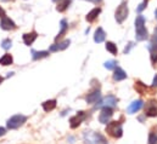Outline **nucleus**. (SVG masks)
<instances>
[{
  "mask_svg": "<svg viewBox=\"0 0 157 144\" xmlns=\"http://www.w3.org/2000/svg\"><path fill=\"white\" fill-rule=\"evenodd\" d=\"M56 108V101L55 99H50V101H46L43 103V109L45 111H51Z\"/></svg>",
  "mask_w": 157,
  "mask_h": 144,
  "instance_id": "nucleus-23",
  "label": "nucleus"
},
{
  "mask_svg": "<svg viewBox=\"0 0 157 144\" xmlns=\"http://www.w3.org/2000/svg\"><path fill=\"white\" fill-rule=\"evenodd\" d=\"M112 116H113V109L110 107H105V108H102L100 115H99V121L101 124H109L110 120L112 119Z\"/></svg>",
  "mask_w": 157,
  "mask_h": 144,
  "instance_id": "nucleus-7",
  "label": "nucleus"
},
{
  "mask_svg": "<svg viewBox=\"0 0 157 144\" xmlns=\"http://www.w3.org/2000/svg\"><path fill=\"white\" fill-rule=\"evenodd\" d=\"M26 121H27V116L17 114V115H13L12 117H10L7 120V122H6V125H7V128L15 130V128H18L20 126H22Z\"/></svg>",
  "mask_w": 157,
  "mask_h": 144,
  "instance_id": "nucleus-4",
  "label": "nucleus"
},
{
  "mask_svg": "<svg viewBox=\"0 0 157 144\" xmlns=\"http://www.w3.org/2000/svg\"><path fill=\"white\" fill-rule=\"evenodd\" d=\"M149 144H157V135L151 132L149 135Z\"/></svg>",
  "mask_w": 157,
  "mask_h": 144,
  "instance_id": "nucleus-28",
  "label": "nucleus"
},
{
  "mask_svg": "<svg viewBox=\"0 0 157 144\" xmlns=\"http://www.w3.org/2000/svg\"><path fill=\"white\" fill-rule=\"evenodd\" d=\"M135 29H136V34H135V38L138 41H144L149 38V34H147V31L145 28V17L139 15L136 16L135 18Z\"/></svg>",
  "mask_w": 157,
  "mask_h": 144,
  "instance_id": "nucleus-1",
  "label": "nucleus"
},
{
  "mask_svg": "<svg viewBox=\"0 0 157 144\" xmlns=\"http://www.w3.org/2000/svg\"><path fill=\"white\" fill-rule=\"evenodd\" d=\"M48 56H49V51H34V50H32V57L34 61L45 58Z\"/></svg>",
  "mask_w": 157,
  "mask_h": 144,
  "instance_id": "nucleus-22",
  "label": "nucleus"
},
{
  "mask_svg": "<svg viewBox=\"0 0 157 144\" xmlns=\"http://www.w3.org/2000/svg\"><path fill=\"white\" fill-rule=\"evenodd\" d=\"M124 79H127V73L124 72L122 68L116 67L115 73H113V80L115 81H121V80H124Z\"/></svg>",
  "mask_w": 157,
  "mask_h": 144,
  "instance_id": "nucleus-16",
  "label": "nucleus"
},
{
  "mask_svg": "<svg viewBox=\"0 0 157 144\" xmlns=\"http://www.w3.org/2000/svg\"><path fill=\"white\" fill-rule=\"evenodd\" d=\"M106 50L110 51L112 55H117V46L113 42H111V41H107L106 42Z\"/></svg>",
  "mask_w": 157,
  "mask_h": 144,
  "instance_id": "nucleus-25",
  "label": "nucleus"
},
{
  "mask_svg": "<svg viewBox=\"0 0 157 144\" xmlns=\"http://www.w3.org/2000/svg\"><path fill=\"white\" fill-rule=\"evenodd\" d=\"M147 49L150 51V55H151V62L155 64L157 62V42H151L147 45Z\"/></svg>",
  "mask_w": 157,
  "mask_h": 144,
  "instance_id": "nucleus-15",
  "label": "nucleus"
},
{
  "mask_svg": "<svg viewBox=\"0 0 157 144\" xmlns=\"http://www.w3.org/2000/svg\"><path fill=\"white\" fill-rule=\"evenodd\" d=\"M70 44H71V41H70L68 39H67V40H63V41H61V42H59V44L51 45L50 49H49V51H50V52H56V51L66 50V49L70 46Z\"/></svg>",
  "mask_w": 157,
  "mask_h": 144,
  "instance_id": "nucleus-11",
  "label": "nucleus"
},
{
  "mask_svg": "<svg viewBox=\"0 0 157 144\" xmlns=\"http://www.w3.org/2000/svg\"><path fill=\"white\" fill-rule=\"evenodd\" d=\"M134 88H135L140 95H146L147 92H149V93H155V90H154V88H150V87L145 86L141 81H136L135 85H134Z\"/></svg>",
  "mask_w": 157,
  "mask_h": 144,
  "instance_id": "nucleus-12",
  "label": "nucleus"
},
{
  "mask_svg": "<svg viewBox=\"0 0 157 144\" xmlns=\"http://www.w3.org/2000/svg\"><path fill=\"white\" fill-rule=\"evenodd\" d=\"M85 117H86V113L85 111H78L77 115H75V116H72L70 119V126H71V128H77L79 125L83 122V120Z\"/></svg>",
  "mask_w": 157,
  "mask_h": 144,
  "instance_id": "nucleus-8",
  "label": "nucleus"
},
{
  "mask_svg": "<svg viewBox=\"0 0 157 144\" xmlns=\"http://www.w3.org/2000/svg\"><path fill=\"white\" fill-rule=\"evenodd\" d=\"M100 97H101L100 91H94V92L89 93V95L85 97V101H86V103L93 104V103H96V102L100 99Z\"/></svg>",
  "mask_w": 157,
  "mask_h": 144,
  "instance_id": "nucleus-14",
  "label": "nucleus"
},
{
  "mask_svg": "<svg viewBox=\"0 0 157 144\" xmlns=\"http://www.w3.org/2000/svg\"><path fill=\"white\" fill-rule=\"evenodd\" d=\"M154 41L157 42V28L155 29V32H154Z\"/></svg>",
  "mask_w": 157,
  "mask_h": 144,
  "instance_id": "nucleus-34",
  "label": "nucleus"
},
{
  "mask_svg": "<svg viewBox=\"0 0 157 144\" xmlns=\"http://www.w3.org/2000/svg\"><path fill=\"white\" fill-rule=\"evenodd\" d=\"M128 6H127V1H123L119 6H118V9L116 10V21H117L118 23H123L124 21H125V18L128 17Z\"/></svg>",
  "mask_w": 157,
  "mask_h": 144,
  "instance_id": "nucleus-6",
  "label": "nucleus"
},
{
  "mask_svg": "<svg viewBox=\"0 0 157 144\" xmlns=\"http://www.w3.org/2000/svg\"><path fill=\"white\" fill-rule=\"evenodd\" d=\"M105 32H104V29L101 28V27H99L98 29H96V32H95V35H94V41L95 42H98V44H100V42H102L104 40H105Z\"/></svg>",
  "mask_w": 157,
  "mask_h": 144,
  "instance_id": "nucleus-20",
  "label": "nucleus"
},
{
  "mask_svg": "<svg viewBox=\"0 0 157 144\" xmlns=\"http://www.w3.org/2000/svg\"><path fill=\"white\" fill-rule=\"evenodd\" d=\"M2 80H4V77H1V76H0V84L2 82Z\"/></svg>",
  "mask_w": 157,
  "mask_h": 144,
  "instance_id": "nucleus-36",
  "label": "nucleus"
},
{
  "mask_svg": "<svg viewBox=\"0 0 157 144\" xmlns=\"http://www.w3.org/2000/svg\"><path fill=\"white\" fill-rule=\"evenodd\" d=\"M11 46H12V42H11L10 39H5V40L1 42V47H2L4 50H9Z\"/></svg>",
  "mask_w": 157,
  "mask_h": 144,
  "instance_id": "nucleus-27",
  "label": "nucleus"
},
{
  "mask_svg": "<svg viewBox=\"0 0 157 144\" xmlns=\"http://www.w3.org/2000/svg\"><path fill=\"white\" fill-rule=\"evenodd\" d=\"M152 86H154V87H157V74L155 75V77H154V81H152Z\"/></svg>",
  "mask_w": 157,
  "mask_h": 144,
  "instance_id": "nucleus-31",
  "label": "nucleus"
},
{
  "mask_svg": "<svg viewBox=\"0 0 157 144\" xmlns=\"http://www.w3.org/2000/svg\"><path fill=\"white\" fill-rule=\"evenodd\" d=\"M118 99L113 96V95H109L106 97H104L100 102H96L95 108H105V107H110V108H115L117 107Z\"/></svg>",
  "mask_w": 157,
  "mask_h": 144,
  "instance_id": "nucleus-5",
  "label": "nucleus"
},
{
  "mask_svg": "<svg viewBox=\"0 0 157 144\" xmlns=\"http://www.w3.org/2000/svg\"><path fill=\"white\" fill-rule=\"evenodd\" d=\"M155 17H156V20H157V9H156V11H155Z\"/></svg>",
  "mask_w": 157,
  "mask_h": 144,
  "instance_id": "nucleus-37",
  "label": "nucleus"
},
{
  "mask_svg": "<svg viewBox=\"0 0 157 144\" xmlns=\"http://www.w3.org/2000/svg\"><path fill=\"white\" fill-rule=\"evenodd\" d=\"M4 16H6V15H5V10H4L2 7H0V17L2 18Z\"/></svg>",
  "mask_w": 157,
  "mask_h": 144,
  "instance_id": "nucleus-33",
  "label": "nucleus"
},
{
  "mask_svg": "<svg viewBox=\"0 0 157 144\" xmlns=\"http://www.w3.org/2000/svg\"><path fill=\"white\" fill-rule=\"evenodd\" d=\"M134 47V42H128V45L125 46V49H124V53L127 55V53H129V51H130V49H133Z\"/></svg>",
  "mask_w": 157,
  "mask_h": 144,
  "instance_id": "nucleus-30",
  "label": "nucleus"
},
{
  "mask_svg": "<svg viewBox=\"0 0 157 144\" xmlns=\"http://www.w3.org/2000/svg\"><path fill=\"white\" fill-rule=\"evenodd\" d=\"M5 133H6V130H5L4 127H0V137H1V136H4Z\"/></svg>",
  "mask_w": 157,
  "mask_h": 144,
  "instance_id": "nucleus-32",
  "label": "nucleus"
},
{
  "mask_svg": "<svg viewBox=\"0 0 157 144\" xmlns=\"http://www.w3.org/2000/svg\"><path fill=\"white\" fill-rule=\"evenodd\" d=\"M0 27H1V29H4V31H12V29L16 28V24H15V22H13L12 20H10V18L6 17V16H4V17L1 18Z\"/></svg>",
  "mask_w": 157,
  "mask_h": 144,
  "instance_id": "nucleus-10",
  "label": "nucleus"
},
{
  "mask_svg": "<svg viewBox=\"0 0 157 144\" xmlns=\"http://www.w3.org/2000/svg\"><path fill=\"white\" fill-rule=\"evenodd\" d=\"M4 1H13V0H4Z\"/></svg>",
  "mask_w": 157,
  "mask_h": 144,
  "instance_id": "nucleus-38",
  "label": "nucleus"
},
{
  "mask_svg": "<svg viewBox=\"0 0 157 144\" xmlns=\"http://www.w3.org/2000/svg\"><path fill=\"white\" fill-rule=\"evenodd\" d=\"M12 62H13V58H12V56L9 55V53L4 55V56L0 58V64H1V66H10V64H12Z\"/></svg>",
  "mask_w": 157,
  "mask_h": 144,
  "instance_id": "nucleus-24",
  "label": "nucleus"
},
{
  "mask_svg": "<svg viewBox=\"0 0 157 144\" xmlns=\"http://www.w3.org/2000/svg\"><path fill=\"white\" fill-rule=\"evenodd\" d=\"M38 38V34L36 33V32H31V33H27V34H25L23 35V41H25V44L26 45H32L34 41H36V39Z\"/></svg>",
  "mask_w": 157,
  "mask_h": 144,
  "instance_id": "nucleus-18",
  "label": "nucleus"
},
{
  "mask_svg": "<svg viewBox=\"0 0 157 144\" xmlns=\"http://www.w3.org/2000/svg\"><path fill=\"white\" fill-rule=\"evenodd\" d=\"M60 24H61V29H60V32H59L57 36L55 38V40H56V41H59L60 39H62V36L66 34V32H67V28H68V26H67V22H66V20H62Z\"/></svg>",
  "mask_w": 157,
  "mask_h": 144,
  "instance_id": "nucleus-21",
  "label": "nucleus"
},
{
  "mask_svg": "<svg viewBox=\"0 0 157 144\" xmlns=\"http://www.w3.org/2000/svg\"><path fill=\"white\" fill-rule=\"evenodd\" d=\"M88 1H90V2H94V4H100L102 0H88Z\"/></svg>",
  "mask_w": 157,
  "mask_h": 144,
  "instance_id": "nucleus-35",
  "label": "nucleus"
},
{
  "mask_svg": "<svg viewBox=\"0 0 157 144\" xmlns=\"http://www.w3.org/2000/svg\"><path fill=\"white\" fill-rule=\"evenodd\" d=\"M146 6H147V0H144V1L138 6L136 11H138V12H141V11H144V10L146 9Z\"/></svg>",
  "mask_w": 157,
  "mask_h": 144,
  "instance_id": "nucleus-29",
  "label": "nucleus"
},
{
  "mask_svg": "<svg viewBox=\"0 0 157 144\" xmlns=\"http://www.w3.org/2000/svg\"><path fill=\"white\" fill-rule=\"evenodd\" d=\"M105 68L106 69H109V70H115V68L117 67V62L116 61H107V62H105Z\"/></svg>",
  "mask_w": 157,
  "mask_h": 144,
  "instance_id": "nucleus-26",
  "label": "nucleus"
},
{
  "mask_svg": "<svg viewBox=\"0 0 157 144\" xmlns=\"http://www.w3.org/2000/svg\"><path fill=\"white\" fill-rule=\"evenodd\" d=\"M84 144H107L106 138L95 131H85L83 133Z\"/></svg>",
  "mask_w": 157,
  "mask_h": 144,
  "instance_id": "nucleus-2",
  "label": "nucleus"
},
{
  "mask_svg": "<svg viewBox=\"0 0 157 144\" xmlns=\"http://www.w3.org/2000/svg\"><path fill=\"white\" fill-rule=\"evenodd\" d=\"M145 115L150 117H155L157 115V102L155 99H151L145 106Z\"/></svg>",
  "mask_w": 157,
  "mask_h": 144,
  "instance_id": "nucleus-9",
  "label": "nucleus"
},
{
  "mask_svg": "<svg viewBox=\"0 0 157 144\" xmlns=\"http://www.w3.org/2000/svg\"><path fill=\"white\" fill-rule=\"evenodd\" d=\"M144 106V102L141 99H138V101H134L133 103H130V106L127 108V113L128 114H134V113H138L140 109L143 108Z\"/></svg>",
  "mask_w": 157,
  "mask_h": 144,
  "instance_id": "nucleus-13",
  "label": "nucleus"
},
{
  "mask_svg": "<svg viewBox=\"0 0 157 144\" xmlns=\"http://www.w3.org/2000/svg\"><path fill=\"white\" fill-rule=\"evenodd\" d=\"M52 1H57V0H52Z\"/></svg>",
  "mask_w": 157,
  "mask_h": 144,
  "instance_id": "nucleus-39",
  "label": "nucleus"
},
{
  "mask_svg": "<svg viewBox=\"0 0 157 144\" xmlns=\"http://www.w3.org/2000/svg\"><path fill=\"white\" fill-rule=\"evenodd\" d=\"M100 12H101V9H100V7H95V9H93V10L86 15V17H85L86 21L90 22V23L94 22V21L96 20V17L100 15Z\"/></svg>",
  "mask_w": 157,
  "mask_h": 144,
  "instance_id": "nucleus-17",
  "label": "nucleus"
},
{
  "mask_svg": "<svg viewBox=\"0 0 157 144\" xmlns=\"http://www.w3.org/2000/svg\"><path fill=\"white\" fill-rule=\"evenodd\" d=\"M71 5V0H57V5H56V10L59 12H63L67 10V7Z\"/></svg>",
  "mask_w": 157,
  "mask_h": 144,
  "instance_id": "nucleus-19",
  "label": "nucleus"
},
{
  "mask_svg": "<svg viewBox=\"0 0 157 144\" xmlns=\"http://www.w3.org/2000/svg\"><path fill=\"white\" fill-rule=\"evenodd\" d=\"M106 132L113 137V138H121L123 135V128H122V122L119 121H110L106 124Z\"/></svg>",
  "mask_w": 157,
  "mask_h": 144,
  "instance_id": "nucleus-3",
  "label": "nucleus"
}]
</instances>
